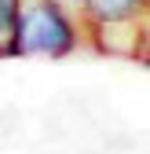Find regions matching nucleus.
Returning <instances> with one entry per match:
<instances>
[{
	"label": "nucleus",
	"instance_id": "obj_1",
	"mask_svg": "<svg viewBox=\"0 0 150 154\" xmlns=\"http://www.w3.org/2000/svg\"><path fill=\"white\" fill-rule=\"evenodd\" d=\"M81 44V22L66 0H22L4 55H44L62 59Z\"/></svg>",
	"mask_w": 150,
	"mask_h": 154
},
{
	"label": "nucleus",
	"instance_id": "obj_2",
	"mask_svg": "<svg viewBox=\"0 0 150 154\" xmlns=\"http://www.w3.org/2000/svg\"><path fill=\"white\" fill-rule=\"evenodd\" d=\"M81 18L88 26H106V22H136L146 15V0H77Z\"/></svg>",
	"mask_w": 150,
	"mask_h": 154
},
{
	"label": "nucleus",
	"instance_id": "obj_3",
	"mask_svg": "<svg viewBox=\"0 0 150 154\" xmlns=\"http://www.w3.org/2000/svg\"><path fill=\"white\" fill-rule=\"evenodd\" d=\"M18 4H22V0H0V55L8 51L11 29H15V18H18Z\"/></svg>",
	"mask_w": 150,
	"mask_h": 154
}]
</instances>
